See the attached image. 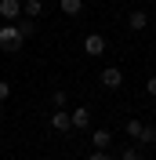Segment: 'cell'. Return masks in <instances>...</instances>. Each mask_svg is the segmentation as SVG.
<instances>
[{
  "instance_id": "6da1fadb",
  "label": "cell",
  "mask_w": 156,
  "mask_h": 160,
  "mask_svg": "<svg viewBox=\"0 0 156 160\" xmlns=\"http://www.w3.org/2000/svg\"><path fill=\"white\" fill-rule=\"evenodd\" d=\"M22 44H26V40H22L18 26H15V22H4V26H0V51H7V55H15V51H18Z\"/></svg>"
},
{
  "instance_id": "7a4b0ae2",
  "label": "cell",
  "mask_w": 156,
  "mask_h": 160,
  "mask_svg": "<svg viewBox=\"0 0 156 160\" xmlns=\"http://www.w3.org/2000/svg\"><path fill=\"white\" fill-rule=\"evenodd\" d=\"M102 88L120 91L124 88V69H120V66H105V69H102Z\"/></svg>"
},
{
  "instance_id": "3957f363",
  "label": "cell",
  "mask_w": 156,
  "mask_h": 160,
  "mask_svg": "<svg viewBox=\"0 0 156 160\" xmlns=\"http://www.w3.org/2000/svg\"><path fill=\"white\" fill-rule=\"evenodd\" d=\"M84 51H87L91 58H102V55H105V37H98V33H87V37H84Z\"/></svg>"
},
{
  "instance_id": "277c9868",
  "label": "cell",
  "mask_w": 156,
  "mask_h": 160,
  "mask_svg": "<svg viewBox=\"0 0 156 160\" xmlns=\"http://www.w3.org/2000/svg\"><path fill=\"white\" fill-rule=\"evenodd\" d=\"M18 15H22L18 0H0V18H4V22H18Z\"/></svg>"
},
{
  "instance_id": "5b68a950",
  "label": "cell",
  "mask_w": 156,
  "mask_h": 160,
  "mask_svg": "<svg viewBox=\"0 0 156 160\" xmlns=\"http://www.w3.org/2000/svg\"><path fill=\"white\" fill-rule=\"evenodd\" d=\"M69 120H73V128H80V131H84V128L91 124V109H87V106H76V109L69 113Z\"/></svg>"
},
{
  "instance_id": "8992f818",
  "label": "cell",
  "mask_w": 156,
  "mask_h": 160,
  "mask_svg": "<svg viewBox=\"0 0 156 160\" xmlns=\"http://www.w3.org/2000/svg\"><path fill=\"white\" fill-rule=\"evenodd\" d=\"M51 128H55V131H73L69 113H66V109H55V113H51Z\"/></svg>"
},
{
  "instance_id": "52a82bcc",
  "label": "cell",
  "mask_w": 156,
  "mask_h": 160,
  "mask_svg": "<svg viewBox=\"0 0 156 160\" xmlns=\"http://www.w3.org/2000/svg\"><path fill=\"white\" fill-rule=\"evenodd\" d=\"M127 26H131L134 33H142L149 26V15H145V11H131V15H127Z\"/></svg>"
},
{
  "instance_id": "ba28073f",
  "label": "cell",
  "mask_w": 156,
  "mask_h": 160,
  "mask_svg": "<svg viewBox=\"0 0 156 160\" xmlns=\"http://www.w3.org/2000/svg\"><path fill=\"white\" fill-rule=\"evenodd\" d=\"M109 142H113V131H105V128H98L95 135H91V146H95V149H109Z\"/></svg>"
},
{
  "instance_id": "9c48e42d",
  "label": "cell",
  "mask_w": 156,
  "mask_h": 160,
  "mask_svg": "<svg viewBox=\"0 0 156 160\" xmlns=\"http://www.w3.org/2000/svg\"><path fill=\"white\" fill-rule=\"evenodd\" d=\"M138 146H156V128H149V124H142V131H138Z\"/></svg>"
},
{
  "instance_id": "30bf717a",
  "label": "cell",
  "mask_w": 156,
  "mask_h": 160,
  "mask_svg": "<svg viewBox=\"0 0 156 160\" xmlns=\"http://www.w3.org/2000/svg\"><path fill=\"white\" fill-rule=\"evenodd\" d=\"M22 15H26V18H37V15H44V0H26V4H22Z\"/></svg>"
},
{
  "instance_id": "8fae6325",
  "label": "cell",
  "mask_w": 156,
  "mask_h": 160,
  "mask_svg": "<svg viewBox=\"0 0 156 160\" xmlns=\"http://www.w3.org/2000/svg\"><path fill=\"white\" fill-rule=\"evenodd\" d=\"M120 160H145V153H142V146H127V149H120Z\"/></svg>"
},
{
  "instance_id": "7c38bea8",
  "label": "cell",
  "mask_w": 156,
  "mask_h": 160,
  "mask_svg": "<svg viewBox=\"0 0 156 160\" xmlns=\"http://www.w3.org/2000/svg\"><path fill=\"white\" fill-rule=\"evenodd\" d=\"M58 8L66 11V15H80V11H84V0H58Z\"/></svg>"
},
{
  "instance_id": "4fadbf2b",
  "label": "cell",
  "mask_w": 156,
  "mask_h": 160,
  "mask_svg": "<svg viewBox=\"0 0 156 160\" xmlns=\"http://www.w3.org/2000/svg\"><path fill=\"white\" fill-rule=\"evenodd\" d=\"M18 26V33H22V40H29L33 33H37V26H33V18H22V22H15Z\"/></svg>"
},
{
  "instance_id": "5bb4252c",
  "label": "cell",
  "mask_w": 156,
  "mask_h": 160,
  "mask_svg": "<svg viewBox=\"0 0 156 160\" xmlns=\"http://www.w3.org/2000/svg\"><path fill=\"white\" fill-rule=\"evenodd\" d=\"M124 131L131 135V138H138V131H142V120H127V124H124Z\"/></svg>"
},
{
  "instance_id": "9a60e30c",
  "label": "cell",
  "mask_w": 156,
  "mask_h": 160,
  "mask_svg": "<svg viewBox=\"0 0 156 160\" xmlns=\"http://www.w3.org/2000/svg\"><path fill=\"white\" fill-rule=\"evenodd\" d=\"M51 106H55V109H66V95L55 91V95H51Z\"/></svg>"
},
{
  "instance_id": "2e32d148",
  "label": "cell",
  "mask_w": 156,
  "mask_h": 160,
  "mask_svg": "<svg viewBox=\"0 0 156 160\" xmlns=\"http://www.w3.org/2000/svg\"><path fill=\"white\" fill-rule=\"evenodd\" d=\"M87 160H113V153H105V149H95V153H87Z\"/></svg>"
},
{
  "instance_id": "e0dca14e",
  "label": "cell",
  "mask_w": 156,
  "mask_h": 160,
  "mask_svg": "<svg viewBox=\"0 0 156 160\" xmlns=\"http://www.w3.org/2000/svg\"><path fill=\"white\" fill-rule=\"evenodd\" d=\"M145 95H149V98H156V77L145 80Z\"/></svg>"
},
{
  "instance_id": "ac0fdd59",
  "label": "cell",
  "mask_w": 156,
  "mask_h": 160,
  "mask_svg": "<svg viewBox=\"0 0 156 160\" xmlns=\"http://www.w3.org/2000/svg\"><path fill=\"white\" fill-rule=\"evenodd\" d=\"M4 98H11V84H7V80H0V102H4Z\"/></svg>"
},
{
  "instance_id": "d6986e66",
  "label": "cell",
  "mask_w": 156,
  "mask_h": 160,
  "mask_svg": "<svg viewBox=\"0 0 156 160\" xmlns=\"http://www.w3.org/2000/svg\"><path fill=\"white\" fill-rule=\"evenodd\" d=\"M153 8H156V0H153Z\"/></svg>"
}]
</instances>
